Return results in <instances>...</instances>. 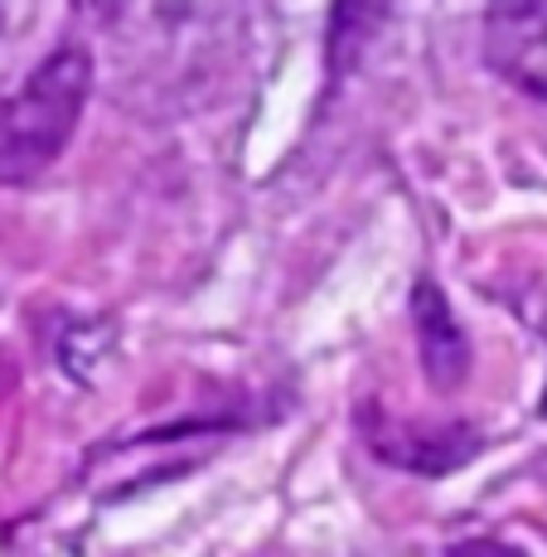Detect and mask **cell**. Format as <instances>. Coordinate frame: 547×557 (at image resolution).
I'll return each mask as SVG.
<instances>
[{
	"instance_id": "cell-1",
	"label": "cell",
	"mask_w": 547,
	"mask_h": 557,
	"mask_svg": "<svg viewBox=\"0 0 547 557\" xmlns=\"http://www.w3.org/2000/svg\"><path fill=\"white\" fill-rule=\"evenodd\" d=\"M92 92V53L83 45H59L0 98V185H29L69 151Z\"/></svg>"
},
{
	"instance_id": "cell-5",
	"label": "cell",
	"mask_w": 547,
	"mask_h": 557,
	"mask_svg": "<svg viewBox=\"0 0 547 557\" xmlns=\"http://www.w3.org/2000/svg\"><path fill=\"white\" fill-rule=\"evenodd\" d=\"M446 557H529L519 548V543H504V539H460V543H450Z\"/></svg>"
},
{
	"instance_id": "cell-2",
	"label": "cell",
	"mask_w": 547,
	"mask_h": 557,
	"mask_svg": "<svg viewBox=\"0 0 547 557\" xmlns=\"http://www.w3.org/2000/svg\"><path fill=\"white\" fill-rule=\"evenodd\" d=\"M359 436L383 466L407 470V475L442 480L465 470L470 460L489 446V436L465 417H446V422H422V417H398L383 403L359 407Z\"/></svg>"
},
{
	"instance_id": "cell-6",
	"label": "cell",
	"mask_w": 547,
	"mask_h": 557,
	"mask_svg": "<svg viewBox=\"0 0 547 557\" xmlns=\"http://www.w3.org/2000/svg\"><path fill=\"white\" fill-rule=\"evenodd\" d=\"M543 412H547V398H543Z\"/></svg>"
},
{
	"instance_id": "cell-4",
	"label": "cell",
	"mask_w": 547,
	"mask_h": 557,
	"mask_svg": "<svg viewBox=\"0 0 547 557\" xmlns=\"http://www.w3.org/2000/svg\"><path fill=\"white\" fill-rule=\"evenodd\" d=\"M547 35V5H529V29H519V5H495L489 10V59L509 78L533 83L529 73H538V53Z\"/></svg>"
},
{
	"instance_id": "cell-3",
	"label": "cell",
	"mask_w": 547,
	"mask_h": 557,
	"mask_svg": "<svg viewBox=\"0 0 547 557\" xmlns=\"http://www.w3.org/2000/svg\"><path fill=\"white\" fill-rule=\"evenodd\" d=\"M412 330H417V359H422L426 383L436 393H456L470 379V335L432 276H417L412 286Z\"/></svg>"
}]
</instances>
